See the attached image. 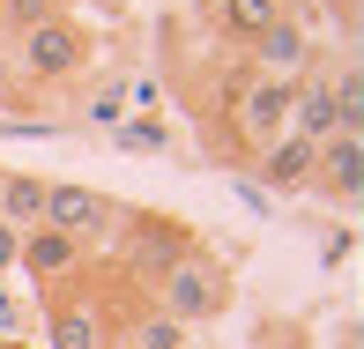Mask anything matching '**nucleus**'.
<instances>
[{"label":"nucleus","mask_w":364,"mask_h":349,"mask_svg":"<svg viewBox=\"0 0 364 349\" xmlns=\"http://www.w3.org/2000/svg\"><path fill=\"white\" fill-rule=\"evenodd\" d=\"M290 134H305V141L357 134V127H342V104H335V82L327 75H297L290 82Z\"/></svg>","instance_id":"1a4fd4ad"},{"label":"nucleus","mask_w":364,"mask_h":349,"mask_svg":"<svg viewBox=\"0 0 364 349\" xmlns=\"http://www.w3.org/2000/svg\"><path fill=\"white\" fill-rule=\"evenodd\" d=\"M149 305L193 335V327H208V320H223V312H230V268H223L216 253H208V245H193V253H178L171 268L156 275Z\"/></svg>","instance_id":"f03ea898"},{"label":"nucleus","mask_w":364,"mask_h":349,"mask_svg":"<svg viewBox=\"0 0 364 349\" xmlns=\"http://www.w3.org/2000/svg\"><path fill=\"white\" fill-rule=\"evenodd\" d=\"M119 208H127V201H112L105 186L53 178V186H45V215H38V223H45V230H68L75 245H90V253H97V245L119 230Z\"/></svg>","instance_id":"39448f33"},{"label":"nucleus","mask_w":364,"mask_h":349,"mask_svg":"<svg viewBox=\"0 0 364 349\" xmlns=\"http://www.w3.org/2000/svg\"><path fill=\"white\" fill-rule=\"evenodd\" d=\"M45 349H112V312L90 297V282L45 297Z\"/></svg>","instance_id":"0eeeda50"},{"label":"nucleus","mask_w":364,"mask_h":349,"mask_svg":"<svg viewBox=\"0 0 364 349\" xmlns=\"http://www.w3.org/2000/svg\"><path fill=\"white\" fill-rule=\"evenodd\" d=\"M15 268H23L38 290H75V282H90L97 275V253L90 245H75L68 230H23V245H15Z\"/></svg>","instance_id":"423d86ee"},{"label":"nucleus","mask_w":364,"mask_h":349,"mask_svg":"<svg viewBox=\"0 0 364 349\" xmlns=\"http://www.w3.org/2000/svg\"><path fill=\"white\" fill-rule=\"evenodd\" d=\"M245 53H253V75L297 82V75H305V53H312V45H305V30H297V15L283 8V15H275V23L253 38V45H245Z\"/></svg>","instance_id":"9d476101"},{"label":"nucleus","mask_w":364,"mask_h":349,"mask_svg":"<svg viewBox=\"0 0 364 349\" xmlns=\"http://www.w3.org/2000/svg\"><path fill=\"white\" fill-rule=\"evenodd\" d=\"M201 230L186 215H164V208H119V230H112V275L134 282V290H156V275L171 268L178 253H193Z\"/></svg>","instance_id":"f257e3e1"},{"label":"nucleus","mask_w":364,"mask_h":349,"mask_svg":"<svg viewBox=\"0 0 364 349\" xmlns=\"http://www.w3.org/2000/svg\"><path fill=\"white\" fill-rule=\"evenodd\" d=\"M30 104V90L15 82V53H8V38H0V112H23Z\"/></svg>","instance_id":"f3484780"},{"label":"nucleus","mask_w":364,"mask_h":349,"mask_svg":"<svg viewBox=\"0 0 364 349\" xmlns=\"http://www.w3.org/2000/svg\"><path fill=\"white\" fill-rule=\"evenodd\" d=\"M312 149H320V141H305V134H275V141L253 156L260 186H275V193H297V186L312 178Z\"/></svg>","instance_id":"f8f14e48"},{"label":"nucleus","mask_w":364,"mask_h":349,"mask_svg":"<svg viewBox=\"0 0 364 349\" xmlns=\"http://www.w3.org/2000/svg\"><path fill=\"white\" fill-rule=\"evenodd\" d=\"M68 0H0V38H23V30H38L45 15H60Z\"/></svg>","instance_id":"2eb2a0df"},{"label":"nucleus","mask_w":364,"mask_h":349,"mask_svg":"<svg viewBox=\"0 0 364 349\" xmlns=\"http://www.w3.org/2000/svg\"><path fill=\"white\" fill-rule=\"evenodd\" d=\"M90 119L105 127V119H119V90H105V97H90Z\"/></svg>","instance_id":"a211bd4d"},{"label":"nucleus","mask_w":364,"mask_h":349,"mask_svg":"<svg viewBox=\"0 0 364 349\" xmlns=\"http://www.w3.org/2000/svg\"><path fill=\"white\" fill-rule=\"evenodd\" d=\"M8 53H15V82H23V90H60V82H75L82 68H90L97 38L75 23L68 8H60V15H45L38 30L8 38Z\"/></svg>","instance_id":"7ed1b4c3"},{"label":"nucleus","mask_w":364,"mask_h":349,"mask_svg":"<svg viewBox=\"0 0 364 349\" xmlns=\"http://www.w3.org/2000/svg\"><path fill=\"white\" fill-rule=\"evenodd\" d=\"M335 104H342V127L364 119V75H357V60H342V75H335Z\"/></svg>","instance_id":"dca6fc26"},{"label":"nucleus","mask_w":364,"mask_h":349,"mask_svg":"<svg viewBox=\"0 0 364 349\" xmlns=\"http://www.w3.org/2000/svg\"><path fill=\"white\" fill-rule=\"evenodd\" d=\"M112 349H186V327H178V320H164L156 305H141L134 320L112 335Z\"/></svg>","instance_id":"4468645a"},{"label":"nucleus","mask_w":364,"mask_h":349,"mask_svg":"<svg viewBox=\"0 0 364 349\" xmlns=\"http://www.w3.org/2000/svg\"><path fill=\"white\" fill-rule=\"evenodd\" d=\"M320 201L335 208H357V186H364V141L357 134H327L320 149H312V178H305Z\"/></svg>","instance_id":"6e6552de"},{"label":"nucleus","mask_w":364,"mask_h":349,"mask_svg":"<svg viewBox=\"0 0 364 349\" xmlns=\"http://www.w3.org/2000/svg\"><path fill=\"white\" fill-rule=\"evenodd\" d=\"M0 349H38V342H0Z\"/></svg>","instance_id":"aec40b11"},{"label":"nucleus","mask_w":364,"mask_h":349,"mask_svg":"<svg viewBox=\"0 0 364 349\" xmlns=\"http://www.w3.org/2000/svg\"><path fill=\"white\" fill-rule=\"evenodd\" d=\"M283 8L290 0H201V23L216 30V38H230V45H253Z\"/></svg>","instance_id":"9b49d317"},{"label":"nucleus","mask_w":364,"mask_h":349,"mask_svg":"<svg viewBox=\"0 0 364 349\" xmlns=\"http://www.w3.org/2000/svg\"><path fill=\"white\" fill-rule=\"evenodd\" d=\"M223 112H230V156H260L275 134H290V82H275V75H230V90H223Z\"/></svg>","instance_id":"20e7f679"},{"label":"nucleus","mask_w":364,"mask_h":349,"mask_svg":"<svg viewBox=\"0 0 364 349\" xmlns=\"http://www.w3.org/2000/svg\"><path fill=\"white\" fill-rule=\"evenodd\" d=\"M38 215H45V178L0 171V223L8 230H38Z\"/></svg>","instance_id":"ddd939ff"},{"label":"nucleus","mask_w":364,"mask_h":349,"mask_svg":"<svg viewBox=\"0 0 364 349\" xmlns=\"http://www.w3.org/2000/svg\"><path fill=\"white\" fill-rule=\"evenodd\" d=\"M15 245H23V230H8V223H0V275L15 268Z\"/></svg>","instance_id":"6ab92c4d"}]
</instances>
